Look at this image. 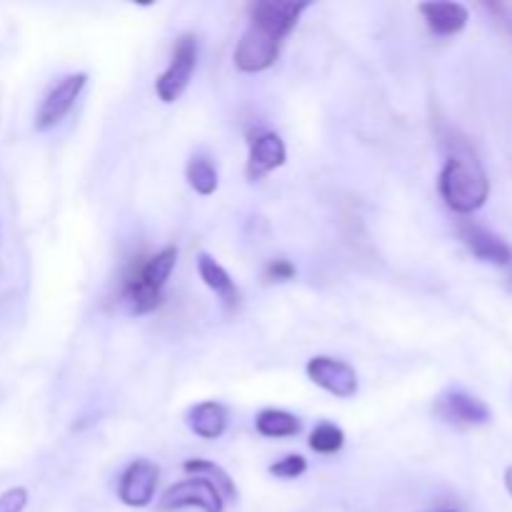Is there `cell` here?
Masks as SVG:
<instances>
[{
    "mask_svg": "<svg viewBox=\"0 0 512 512\" xmlns=\"http://www.w3.org/2000/svg\"><path fill=\"white\" fill-rule=\"evenodd\" d=\"M188 428L198 438L215 440L228 428V413L220 403H200L188 413Z\"/></svg>",
    "mask_w": 512,
    "mask_h": 512,
    "instance_id": "12",
    "label": "cell"
},
{
    "mask_svg": "<svg viewBox=\"0 0 512 512\" xmlns=\"http://www.w3.org/2000/svg\"><path fill=\"white\" fill-rule=\"evenodd\" d=\"M175 263H178V250L165 248L160 253H155L153 258H148L145 263H138V275L143 278L145 285H150L153 290H163V285L168 283L170 273H173Z\"/></svg>",
    "mask_w": 512,
    "mask_h": 512,
    "instance_id": "15",
    "label": "cell"
},
{
    "mask_svg": "<svg viewBox=\"0 0 512 512\" xmlns=\"http://www.w3.org/2000/svg\"><path fill=\"white\" fill-rule=\"evenodd\" d=\"M123 298L130 305L133 313H150V310L158 308L163 303V295L158 290H153L150 285L143 283V278L138 275V265L130 268V273L123 280Z\"/></svg>",
    "mask_w": 512,
    "mask_h": 512,
    "instance_id": "14",
    "label": "cell"
},
{
    "mask_svg": "<svg viewBox=\"0 0 512 512\" xmlns=\"http://www.w3.org/2000/svg\"><path fill=\"white\" fill-rule=\"evenodd\" d=\"M420 15L435 35H455L468 25V8L460 3H420Z\"/></svg>",
    "mask_w": 512,
    "mask_h": 512,
    "instance_id": "11",
    "label": "cell"
},
{
    "mask_svg": "<svg viewBox=\"0 0 512 512\" xmlns=\"http://www.w3.org/2000/svg\"><path fill=\"white\" fill-rule=\"evenodd\" d=\"M435 415L455 428H478L490 423V408L465 390H450L435 403Z\"/></svg>",
    "mask_w": 512,
    "mask_h": 512,
    "instance_id": "5",
    "label": "cell"
},
{
    "mask_svg": "<svg viewBox=\"0 0 512 512\" xmlns=\"http://www.w3.org/2000/svg\"><path fill=\"white\" fill-rule=\"evenodd\" d=\"M255 428L265 438H293L300 433V420L285 410L268 408L255 418Z\"/></svg>",
    "mask_w": 512,
    "mask_h": 512,
    "instance_id": "16",
    "label": "cell"
},
{
    "mask_svg": "<svg viewBox=\"0 0 512 512\" xmlns=\"http://www.w3.org/2000/svg\"><path fill=\"white\" fill-rule=\"evenodd\" d=\"M198 273H200V280H203L215 295H220V300H223L225 305H230V308L238 305V298H240L238 288H235L233 278H230L228 270H225L218 260H213L205 253L198 255Z\"/></svg>",
    "mask_w": 512,
    "mask_h": 512,
    "instance_id": "13",
    "label": "cell"
},
{
    "mask_svg": "<svg viewBox=\"0 0 512 512\" xmlns=\"http://www.w3.org/2000/svg\"><path fill=\"white\" fill-rule=\"evenodd\" d=\"M188 183L195 193L200 195H213L218 190V170L213 168L208 158H190L188 163Z\"/></svg>",
    "mask_w": 512,
    "mask_h": 512,
    "instance_id": "18",
    "label": "cell"
},
{
    "mask_svg": "<svg viewBox=\"0 0 512 512\" xmlns=\"http://www.w3.org/2000/svg\"><path fill=\"white\" fill-rule=\"evenodd\" d=\"M510 285H512V275H510Z\"/></svg>",
    "mask_w": 512,
    "mask_h": 512,
    "instance_id": "26",
    "label": "cell"
},
{
    "mask_svg": "<svg viewBox=\"0 0 512 512\" xmlns=\"http://www.w3.org/2000/svg\"><path fill=\"white\" fill-rule=\"evenodd\" d=\"M310 3H293V0H260L250 10V23L235 48V65L243 73H260L270 68L280 53V45L288 38L290 30L298 25L300 13L308 10Z\"/></svg>",
    "mask_w": 512,
    "mask_h": 512,
    "instance_id": "1",
    "label": "cell"
},
{
    "mask_svg": "<svg viewBox=\"0 0 512 512\" xmlns=\"http://www.w3.org/2000/svg\"><path fill=\"white\" fill-rule=\"evenodd\" d=\"M305 470H308V463H305L303 455H288V458H283V460H278L275 465H270V475H275V478H283V480L300 478Z\"/></svg>",
    "mask_w": 512,
    "mask_h": 512,
    "instance_id": "20",
    "label": "cell"
},
{
    "mask_svg": "<svg viewBox=\"0 0 512 512\" xmlns=\"http://www.w3.org/2000/svg\"><path fill=\"white\" fill-rule=\"evenodd\" d=\"M458 235L463 240L465 248L475 255L483 263L493 265H510L512 263V250L503 238H498L495 233H490L483 225L473 223V220H460L458 223Z\"/></svg>",
    "mask_w": 512,
    "mask_h": 512,
    "instance_id": "8",
    "label": "cell"
},
{
    "mask_svg": "<svg viewBox=\"0 0 512 512\" xmlns=\"http://www.w3.org/2000/svg\"><path fill=\"white\" fill-rule=\"evenodd\" d=\"M155 488H158V468L150 460H135L120 478L118 495L128 508H145L153 503Z\"/></svg>",
    "mask_w": 512,
    "mask_h": 512,
    "instance_id": "9",
    "label": "cell"
},
{
    "mask_svg": "<svg viewBox=\"0 0 512 512\" xmlns=\"http://www.w3.org/2000/svg\"><path fill=\"white\" fill-rule=\"evenodd\" d=\"M195 60H198V40L190 33L180 35L175 40L173 60H170L168 70L155 80V93L163 103H175L185 93L190 78H193Z\"/></svg>",
    "mask_w": 512,
    "mask_h": 512,
    "instance_id": "3",
    "label": "cell"
},
{
    "mask_svg": "<svg viewBox=\"0 0 512 512\" xmlns=\"http://www.w3.org/2000/svg\"><path fill=\"white\" fill-rule=\"evenodd\" d=\"M505 485H508V490L512 495V468H508V473H505Z\"/></svg>",
    "mask_w": 512,
    "mask_h": 512,
    "instance_id": "24",
    "label": "cell"
},
{
    "mask_svg": "<svg viewBox=\"0 0 512 512\" xmlns=\"http://www.w3.org/2000/svg\"><path fill=\"white\" fill-rule=\"evenodd\" d=\"M28 505V490L10 488L0 495V512H23Z\"/></svg>",
    "mask_w": 512,
    "mask_h": 512,
    "instance_id": "21",
    "label": "cell"
},
{
    "mask_svg": "<svg viewBox=\"0 0 512 512\" xmlns=\"http://www.w3.org/2000/svg\"><path fill=\"white\" fill-rule=\"evenodd\" d=\"M85 83H88V75L85 73H75L60 80V83L45 95L43 103H40L38 115H35V128L50 130L53 125H58L60 120L70 113V108L75 105V100H78Z\"/></svg>",
    "mask_w": 512,
    "mask_h": 512,
    "instance_id": "6",
    "label": "cell"
},
{
    "mask_svg": "<svg viewBox=\"0 0 512 512\" xmlns=\"http://www.w3.org/2000/svg\"><path fill=\"white\" fill-rule=\"evenodd\" d=\"M160 510L198 508L203 512H223V495L205 478H188L170 485L160 498Z\"/></svg>",
    "mask_w": 512,
    "mask_h": 512,
    "instance_id": "4",
    "label": "cell"
},
{
    "mask_svg": "<svg viewBox=\"0 0 512 512\" xmlns=\"http://www.w3.org/2000/svg\"><path fill=\"white\" fill-rule=\"evenodd\" d=\"M285 163V143L275 133H258L250 138L248 180H260Z\"/></svg>",
    "mask_w": 512,
    "mask_h": 512,
    "instance_id": "10",
    "label": "cell"
},
{
    "mask_svg": "<svg viewBox=\"0 0 512 512\" xmlns=\"http://www.w3.org/2000/svg\"><path fill=\"white\" fill-rule=\"evenodd\" d=\"M443 512H455V510H443Z\"/></svg>",
    "mask_w": 512,
    "mask_h": 512,
    "instance_id": "25",
    "label": "cell"
},
{
    "mask_svg": "<svg viewBox=\"0 0 512 512\" xmlns=\"http://www.w3.org/2000/svg\"><path fill=\"white\" fill-rule=\"evenodd\" d=\"M440 195L455 213H475L490 195L488 175L468 145H460L445 160L440 173Z\"/></svg>",
    "mask_w": 512,
    "mask_h": 512,
    "instance_id": "2",
    "label": "cell"
},
{
    "mask_svg": "<svg viewBox=\"0 0 512 512\" xmlns=\"http://www.w3.org/2000/svg\"><path fill=\"white\" fill-rule=\"evenodd\" d=\"M265 275H268V280H273V283H285V280L295 278V268L288 260H273V263L268 265V270H265Z\"/></svg>",
    "mask_w": 512,
    "mask_h": 512,
    "instance_id": "23",
    "label": "cell"
},
{
    "mask_svg": "<svg viewBox=\"0 0 512 512\" xmlns=\"http://www.w3.org/2000/svg\"><path fill=\"white\" fill-rule=\"evenodd\" d=\"M185 473L195 475V478H205L208 483H213L223 498L238 500V490H235L233 480H230V475L225 473L220 465L210 463V460H188V463H185Z\"/></svg>",
    "mask_w": 512,
    "mask_h": 512,
    "instance_id": "17",
    "label": "cell"
},
{
    "mask_svg": "<svg viewBox=\"0 0 512 512\" xmlns=\"http://www.w3.org/2000/svg\"><path fill=\"white\" fill-rule=\"evenodd\" d=\"M343 445H345V435H343V430L338 428V425L323 423V425H318V428L313 430V435H310V448H313L315 453H320V455L338 453Z\"/></svg>",
    "mask_w": 512,
    "mask_h": 512,
    "instance_id": "19",
    "label": "cell"
},
{
    "mask_svg": "<svg viewBox=\"0 0 512 512\" xmlns=\"http://www.w3.org/2000/svg\"><path fill=\"white\" fill-rule=\"evenodd\" d=\"M308 378L335 398H353L358 393V375L343 360L318 355L308 363Z\"/></svg>",
    "mask_w": 512,
    "mask_h": 512,
    "instance_id": "7",
    "label": "cell"
},
{
    "mask_svg": "<svg viewBox=\"0 0 512 512\" xmlns=\"http://www.w3.org/2000/svg\"><path fill=\"white\" fill-rule=\"evenodd\" d=\"M488 13H493L495 23L505 30L512 38V3H488L485 5Z\"/></svg>",
    "mask_w": 512,
    "mask_h": 512,
    "instance_id": "22",
    "label": "cell"
}]
</instances>
